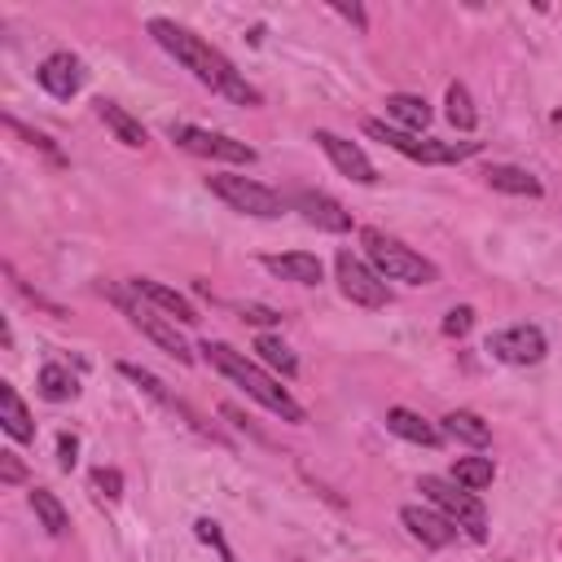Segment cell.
Returning <instances> with one entry per match:
<instances>
[{
    "mask_svg": "<svg viewBox=\"0 0 562 562\" xmlns=\"http://www.w3.org/2000/svg\"><path fill=\"white\" fill-rule=\"evenodd\" d=\"M149 35H154V40H158L184 70H193V79H202L206 88L224 92V97L237 101V105H259V92L233 70V61H228L220 48H211L206 40H198L193 31L176 26L171 18H149Z\"/></svg>",
    "mask_w": 562,
    "mask_h": 562,
    "instance_id": "1",
    "label": "cell"
},
{
    "mask_svg": "<svg viewBox=\"0 0 562 562\" xmlns=\"http://www.w3.org/2000/svg\"><path fill=\"white\" fill-rule=\"evenodd\" d=\"M198 351L206 356V364H211V369H220L233 386H241L255 404H263V408H268V413H277L281 422H294V426H303V422H307L303 404H299V400H294L277 378H268L259 364H250L241 351H233L228 342H211V338H206Z\"/></svg>",
    "mask_w": 562,
    "mask_h": 562,
    "instance_id": "2",
    "label": "cell"
},
{
    "mask_svg": "<svg viewBox=\"0 0 562 562\" xmlns=\"http://www.w3.org/2000/svg\"><path fill=\"white\" fill-rule=\"evenodd\" d=\"M360 241H364L373 272L382 281H404V285H435L439 281V268L426 255H417L413 246H404L400 237H386L382 228H364Z\"/></svg>",
    "mask_w": 562,
    "mask_h": 562,
    "instance_id": "3",
    "label": "cell"
},
{
    "mask_svg": "<svg viewBox=\"0 0 562 562\" xmlns=\"http://www.w3.org/2000/svg\"><path fill=\"white\" fill-rule=\"evenodd\" d=\"M364 132L382 145H391L395 154L413 158V162H461L470 154H479V140H430V136H413L404 127H386L382 119H364Z\"/></svg>",
    "mask_w": 562,
    "mask_h": 562,
    "instance_id": "4",
    "label": "cell"
},
{
    "mask_svg": "<svg viewBox=\"0 0 562 562\" xmlns=\"http://www.w3.org/2000/svg\"><path fill=\"white\" fill-rule=\"evenodd\" d=\"M417 492H422L443 518H452L457 527H465L470 540H483V536H487V514H483V505H479L474 492H465V487H457L452 479H439V474H422V479H417Z\"/></svg>",
    "mask_w": 562,
    "mask_h": 562,
    "instance_id": "5",
    "label": "cell"
},
{
    "mask_svg": "<svg viewBox=\"0 0 562 562\" xmlns=\"http://www.w3.org/2000/svg\"><path fill=\"white\" fill-rule=\"evenodd\" d=\"M206 189H211L215 198H224L233 211H241V215L277 220V215L285 211L281 193L268 189V184H259V180H250V176H206Z\"/></svg>",
    "mask_w": 562,
    "mask_h": 562,
    "instance_id": "6",
    "label": "cell"
},
{
    "mask_svg": "<svg viewBox=\"0 0 562 562\" xmlns=\"http://www.w3.org/2000/svg\"><path fill=\"white\" fill-rule=\"evenodd\" d=\"M167 136L180 145V149H189V154H202V158H220V162H255V149L246 145V140H233V136H224V132H206V127H193V123H171L167 127Z\"/></svg>",
    "mask_w": 562,
    "mask_h": 562,
    "instance_id": "7",
    "label": "cell"
},
{
    "mask_svg": "<svg viewBox=\"0 0 562 562\" xmlns=\"http://www.w3.org/2000/svg\"><path fill=\"white\" fill-rule=\"evenodd\" d=\"M334 272H338V290H342L356 307H386V303H391L386 281H382L364 259H356L351 250H338Z\"/></svg>",
    "mask_w": 562,
    "mask_h": 562,
    "instance_id": "8",
    "label": "cell"
},
{
    "mask_svg": "<svg viewBox=\"0 0 562 562\" xmlns=\"http://www.w3.org/2000/svg\"><path fill=\"white\" fill-rule=\"evenodd\" d=\"M101 294H105V299H110V303H114V307H119V312H123V316H127V321H132V325H136L145 338H154V342H158L167 356H176L180 364H189V360H193V351H189V342L176 334V325H167L162 316H154V312L136 307V303H132L123 290H114V285H101Z\"/></svg>",
    "mask_w": 562,
    "mask_h": 562,
    "instance_id": "9",
    "label": "cell"
},
{
    "mask_svg": "<svg viewBox=\"0 0 562 562\" xmlns=\"http://www.w3.org/2000/svg\"><path fill=\"white\" fill-rule=\"evenodd\" d=\"M487 351L496 360H505V364H540L549 342H544L540 325H509V329H496L487 338Z\"/></svg>",
    "mask_w": 562,
    "mask_h": 562,
    "instance_id": "10",
    "label": "cell"
},
{
    "mask_svg": "<svg viewBox=\"0 0 562 562\" xmlns=\"http://www.w3.org/2000/svg\"><path fill=\"white\" fill-rule=\"evenodd\" d=\"M316 145L325 149V158L347 176V180H356V184H373L378 180V171H373V162H369V154L360 149V145H351V140H342L338 132H316Z\"/></svg>",
    "mask_w": 562,
    "mask_h": 562,
    "instance_id": "11",
    "label": "cell"
},
{
    "mask_svg": "<svg viewBox=\"0 0 562 562\" xmlns=\"http://www.w3.org/2000/svg\"><path fill=\"white\" fill-rule=\"evenodd\" d=\"M35 79H40V88H44L48 97L70 101V97L79 92V83H83V66H79V57H75V53H53V57H44V61H40Z\"/></svg>",
    "mask_w": 562,
    "mask_h": 562,
    "instance_id": "12",
    "label": "cell"
},
{
    "mask_svg": "<svg viewBox=\"0 0 562 562\" xmlns=\"http://www.w3.org/2000/svg\"><path fill=\"white\" fill-rule=\"evenodd\" d=\"M400 522H404L408 536L422 540L426 549H443V544H452V536H457V522H452V518H443V514H435V509H422V505H404V509H400Z\"/></svg>",
    "mask_w": 562,
    "mask_h": 562,
    "instance_id": "13",
    "label": "cell"
},
{
    "mask_svg": "<svg viewBox=\"0 0 562 562\" xmlns=\"http://www.w3.org/2000/svg\"><path fill=\"white\" fill-rule=\"evenodd\" d=\"M294 206L303 211L307 224H316V228H325V233H347V228H351V211H342L329 193H312V189H303V193L294 198Z\"/></svg>",
    "mask_w": 562,
    "mask_h": 562,
    "instance_id": "14",
    "label": "cell"
},
{
    "mask_svg": "<svg viewBox=\"0 0 562 562\" xmlns=\"http://www.w3.org/2000/svg\"><path fill=\"white\" fill-rule=\"evenodd\" d=\"M132 294H140V299H149L154 307H162L167 316H176L180 325H193L198 321V312H193V303L184 299V294H176L171 285H162V281H149V277H136L132 281Z\"/></svg>",
    "mask_w": 562,
    "mask_h": 562,
    "instance_id": "15",
    "label": "cell"
},
{
    "mask_svg": "<svg viewBox=\"0 0 562 562\" xmlns=\"http://www.w3.org/2000/svg\"><path fill=\"white\" fill-rule=\"evenodd\" d=\"M263 268L277 272L281 281H299V285H316L321 281V259L307 250H290V255H263Z\"/></svg>",
    "mask_w": 562,
    "mask_h": 562,
    "instance_id": "16",
    "label": "cell"
},
{
    "mask_svg": "<svg viewBox=\"0 0 562 562\" xmlns=\"http://www.w3.org/2000/svg\"><path fill=\"white\" fill-rule=\"evenodd\" d=\"M386 430L400 435V439H408V443H417V448H435L443 439V430L430 426L426 417H417L413 408H386Z\"/></svg>",
    "mask_w": 562,
    "mask_h": 562,
    "instance_id": "17",
    "label": "cell"
},
{
    "mask_svg": "<svg viewBox=\"0 0 562 562\" xmlns=\"http://www.w3.org/2000/svg\"><path fill=\"white\" fill-rule=\"evenodd\" d=\"M0 426H4V435L18 439V443H31V439H35L31 413H26V404L18 400V391H13L9 382H0Z\"/></svg>",
    "mask_w": 562,
    "mask_h": 562,
    "instance_id": "18",
    "label": "cell"
},
{
    "mask_svg": "<svg viewBox=\"0 0 562 562\" xmlns=\"http://www.w3.org/2000/svg\"><path fill=\"white\" fill-rule=\"evenodd\" d=\"M483 176H487V184H492V189H501V193H514V198H540V180H536L527 167L492 162Z\"/></svg>",
    "mask_w": 562,
    "mask_h": 562,
    "instance_id": "19",
    "label": "cell"
},
{
    "mask_svg": "<svg viewBox=\"0 0 562 562\" xmlns=\"http://www.w3.org/2000/svg\"><path fill=\"white\" fill-rule=\"evenodd\" d=\"M386 114H391L404 132H426V123H430L426 97H413V92H391V97H386Z\"/></svg>",
    "mask_w": 562,
    "mask_h": 562,
    "instance_id": "20",
    "label": "cell"
},
{
    "mask_svg": "<svg viewBox=\"0 0 562 562\" xmlns=\"http://www.w3.org/2000/svg\"><path fill=\"white\" fill-rule=\"evenodd\" d=\"M97 119L123 140V145H132V149H140L149 136H145V127H140V119H132L123 105H114V101H97Z\"/></svg>",
    "mask_w": 562,
    "mask_h": 562,
    "instance_id": "21",
    "label": "cell"
},
{
    "mask_svg": "<svg viewBox=\"0 0 562 562\" xmlns=\"http://www.w3.org/2000/svg\"><path fill=\"white\" fill-rule=\"evenodd\" d=\"M443 435H452V439H461V443H470V448H487V443H492V426H487L479 413H470V408L448 413V417H443Z\"/></svg>",
    "mask_w": 562,
    "mask_h": 562,
    "instance_id": "22",
    "label": "cell"
},
{
    "mask_svg": "<svg viewBox=\"0 0 562 562\" xmlns=\"http://www.w3.org/2000/svg\"><path fill=\"white\" fill-rule=\"evenodd\" d=\"M31 509H35V518H40V527H44L48 536H66V531H70V514H66V505H61L53 492L31 487Z\"/></svg>",
    "mask_w": 562,
    "mask_h": 562,
    "instance_id": "23",
    "label": "cell"
},
{
    "mask_svg": "<svg viewBox=\"0 0 562 562\" xmlns=\"http://www.w3.org/2000/svg\"><path fill=\"white\" fill-rule=\"evenodd\" d=\"M492 479H496L492 457H461L452 465V483L465 487V492H483V487H492Z\"/></svg>",
    "mask_w": 562,
    "mask_h": 562,
    "instance_id": "24",
    "label": "cell"
},
{
    "mask_svg": "<svg viewBox=\"0 0 562 562\" xmlns=\"http://www.w3.org/2000/svg\"><path fill=\"white\" fill-rule=\"evenodd\" d=\"M40 395L53 400V404H66V400L79 395V382L70 378V369H61V364H44V369H40Z\"/></svg>",
    "mask_w": 562,
    "mask_h": 562,
    "instance_id": "25",
    "label": "cell"
},
{
    "mask_svg": "<svg viewBox=\"0 0 562 562\" xmlns=\"http://www.w3.org/2000/svg\"><path fill=\"white\" fill-rule=\"evenodd\" d=\"M119 373H123V378H132V382H136L145 395H154L158 404H167V408H176V413H184V417H189V408H184V404H176V395H167V391H162V382H158L149 369H140V364H127V360H123V364H119ZM189 422H193V417H189Z\"/></svg>",
    "mask_w": 562,
    "mask_h": 562,
    "instance_id": "26",
    "label": "cell"
},
{
    "mask_svg": "<svg viewBox=\"0 0 562 562\" xmlns=\"http://www.w3.org/2000/svg\"><path fill=\"white\" fill-rule=\"evenodd\" d=\"M443 114H448V123L452 127H461V132H470L474 123H479V114H474V105H470V92H465V83H448V97H443Z\"/></svg>",
    "mask_w": 562,
    "mask_h": 562,
    "instance_id": "27",
    "label": "cell"
},
{
    "mask_svg": "<svg viewBox=\"0 0 562 562\" xmlns=\"http://www.w3.org/2000/svg\"><path fill=\"white\" fill-rule=\"evenodd\" d=\"M255 351L277 369V373H285V378H294L299 373V360H294V351L281 342V338H272V334H259L255 338Z\"/></svg>",
    "mask_w": 562,
    "mask_h": 562,
    "instance_id": "28",
    "label": "cell"
},
{
    "mask_svg": "<svg viewBox=\"0 0 562 562\" xmlns=\"http://www.w3.org/2000/svg\"><path fill=\"white\" fill-rule=\"evenodd\" d=\"M92 492L105 496V501H119V496H123V474H119V470H105V465L92 470Z\"/></svg>",
    "mask_w": 562,
    "mask_h": 562,
    "instance_id": "29",
    "label": "cell"
},
{
    "mask_svg": "<svg viewBox=\"0 0 562 562\" xmlns=\"http://www.w3.org/2000/svg\"><path fill=\"white\" fill-rule=\"evenodd\" d=\"M470 325H474V307H452V312L443 316V334H448V338H465Z\"/></svg>",
    "mask_w": 562,
    "mask_h": 562,
    "instance_id": "30",
    "label": "cell"
},
{
    "mask_svg": "<svg viewBox=\"0 0 562 562\" xmlns=\"http://www.w3.org/2000/svg\"><path fill=\"white\" fill-rule=\"evenodd\" d=\"M193 527H198V536H202L206 544H215V549H220V562H233V549L224 544V536H220V527H215L211 518H198Z\"/></svg>",
    "mask_w": 562,
    "mask_h": 562,
    "instance_id": "31",
    "label": "cell"
},
{
    "mask_svg": "<svg viewBox=\"0 0 562 562\" xmlns=\"http://www.w3.org/2000/svg\"><path fill=\"white\" fill-rule=\"evenodd\" d=\"M4 123H9V127H13V132H18V136H22V140H31V145H40V149H44V154H53V158H61V154H57V149H53V140H48V136H44V132H31V127H26V123H18V119H13V114H9V119H4Z\"/></svg>",
    "mask_w": 562,
    "mask_h": 562,
    "instance_id": "32",
    "label": "cell"
},
{
    "mask_svg": "<svg viewBox=\"0 0 562 562\" xmlns=\"http://www.w3.org/2000/svg\"><path fill=\"white\" fill-rule=\"evenodd\" d=\"M241 321H250V325H277L281 312H277V307H263V303H246V307H241Z\"/></svg>",
    "mask_w": 562,
    "mask_h": 562,
    "instance_id": "33",
    "label": "cell"
},
{
    "mask_svg": "<svg viewBox=\"0 0 562 562\" xmlns=\"http://www.w3.org/2000/svg\"><path fill=\"white\" fill-rule=\"evenodd\" d=\"M0 479H4V483H22V479H26V470H22V461H18L13 452H0Z\"/></svg>",
    "mask_w": 562,
    "mask_h": 562,
    "instance_id": "34",
    "label": "cell"
},
{
    "mask_svg": "<svg viewBox=\"0 0 562 562\" xmlns=\"http://www.w3.org/2000/svg\"><path fill=\"white\" fill-rule=\"evenodd\" d=\"M75 452H79V439H75V435H61V439H57V461H61V470L75 465Z\"/></svg>",
    "mask_w": 562,
    "mask_h": 562,
    "instance_id": "35",
    "label": "cell"
},
{
    "mask_svg": "<svg viewBox=\"0 0 562 562\" xmlns=\"http://www.w3.org/2000/svg\"><path fill=\"white\" fill-rule=\"evenodd\" d=\"M334 9H338V13L347 18V22H356V26H364V9H356V4H334Z\"/></svg>",
    "mask_w": 562,
    "mask_h": 562,
    "instance_id": "36",
    "label": "cell"
}]
</instances>
